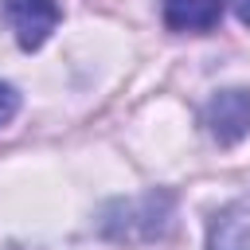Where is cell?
<instances>
[{
	"mask_svg": "<svg viewBox=\"0 0 250 250\" xmlns=\"http://www.w3.org/2000/svg\"><path fill=\"white\" fill-rule=\"evenodd\" d=\"M16 109H20V94L8 82H0V125H8L16 117Z\"/></svg>",
	"mask_w": 250,
	"mask_h": 250,
	"instance_id": "obj_6",
	"label": "cell"
},
{
	"mask_svg": "<svg viewBox=\"0 0 250 250\" xmlns=\"http://www.w3.org/2000/svg\"><path fill=\"white\" fill-rule=\"evenodd\" d=\"M230 4H234V16H238V20L250 27V0H230Z\"/></svg>",
	"mask_w": 250,
	"mask_h": 250,
	"instance_id": "obj_7",
	"label": "cell"
},
{
	"mask_svg": "<svg viewBox=\"0 0 250 250\" xmlns=\"http://www.w3.org/2000/svg\"><path fill=\"white\" fill-rule=\"evenodd\" d=\"M203 125L219 145H238L250 133V90H219L203 105Z\"/></svg>",
	"mask_w": 250,
	"mask_h": 250,
	"instance_id": "obj_2",
	"label": "cell"
},
{
	"mask_svg": "<svg viewBox=\"0 0 250 250\" xmlns=\"http://www.w3.org/2000/svg\"><path fill=\"white\" fill-rule=\"evenodd\" d=\"M172 223V195L164 191H148L141 199H125L113 203L102 219V234L117 238V242H133V238H160Z\"/></svg>",
	"mask_w": 250,
	"mask_h": 250,
	"instance_id": "obj_1",
	"label": "cell"
},
{
	"mask_svg": "<svg viewBox=\"0 0 250 250\" xmlns=\"http://www.w3.org/2000/svg\"><path fill=\"white\" fill-rule=\"evenodd\" d=\"M4 16L16 31V43L23 51H39L51 31L59 27V4L55 0H4Z\"/></svg>",
	"mask_w": 250,
	"mask_h": 250,
	"instance_id": "obj_3",
	"label": "cell"
},
{
	"mask_svg": "<svg viewBox=\"0 0 250 250\" xmlns=\"http://www.w3.org/2000/svg\"><path fill=\"white\" fill-rule=\"evenodd\" d=\"M207 250H250V195L215 215L207 230Z\"/></svg>",
	"mask_w": 250,
	"mask_h": 250,
	"instance_id": "obj_4",
	"label": "cell"
},
{
	"mask_svg": "<svg viewBox=\"0 0 250 250\" xmlns=\"http://www.w3.org/2000/svg\"><path fill=\"white\" fill-rule=\"evenodd\" d=\"M223 16V0H164V23L172 31H211Z\"/></svg>",
	"mask_w": 250,
	"mask_h": 250,
	"instance_id": "obj_5",
	"label": "cell"
}]
</instances>
